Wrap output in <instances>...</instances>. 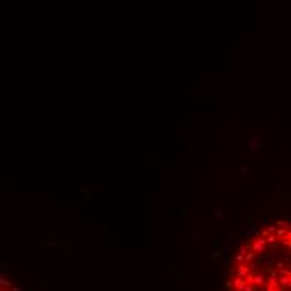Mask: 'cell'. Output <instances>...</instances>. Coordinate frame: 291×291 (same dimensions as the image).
Returning a JSON list of instances; mask_svg holds the SVG:
<instances>
[{"mask_svg":"<svg viewBox=\"0 0 291 291\" xmlns=\"http://www.w3.org/2000/svg\"><path fill=\"white\" fill-rule=\"evenodd\" d=\"M228 268V291H291V221L251 228Z\"/></svg>","mask_w":291,"mask_h":291,"instance_id":"obj_1","label":"cell"}]
</instances>
